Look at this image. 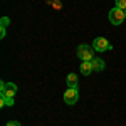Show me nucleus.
I'll return each mask as SVG.
<instances>
[{
    "label": "nucleus",
    "instance_id": "f257e3e1",
    "mask_svg": "<svg viewBox=\"0 0 126 126\" xmlns=\"http://www.w3.org/2000/svg\"><path fill=\"white\" fill-rule=\"evenodd\" d=\"M76 54L81 61H93L94 59V49H91V46H86V44H81L78 49H76Z\"/></svg>",
    "mask_w": 126,
    "mask_h": 126
},
{
    "label": "nucleus",
    "instance_id": "f03ea898",
    "mask_svg": "<svg viewBox=\"0 0 126 126\" xmlns=\"http://www.w3.org/2000/svg\"><path fill=\"white\" fill-rule=\"evenodd\" d=\"M17 94V86L14 82H0V96L3 97H14Z\"/></svg>",
    "mask_w": 126,
    "mask_h": 126
},
{
    "label": "nucleus",
    "instance_id": "7ed1b4c3",
    "mask_svg": "<svg viewBox=\"0 0 126 126\" xmlns=\"http://www.w3.org/2000/svg\"><path fill=\"white\" fill-rule=\"evenodd\" d=\"M125 10L123 9H118V7H114V9L109 10V22L113 24V25H119V24H123V20H125Z\"/></svg>",
    "mask_w": 126,
    "mask_h": 126
},
{
    "label": "nucleus",
    "instance_id": "20e7f679",
    "mask_svg": "<svg viewBox=\"0 0 126 126\" xmlns=\"http://www.w3.org/2000/svg\"><path fill=\"white\" fill-rule=\"evenodd\" d=\"M78 99H79L78 87H69L67 91H64V101H66V104L72 106V104L78 103Z\"/></svg>",
    "mask_w": 126,
    "mask_h": 126
},
{
    "label": "nucleus",
    "instance_id": "39448f33",
    "mask_svg": "<svg viewBox=\"0 0 126 126\" xmlns=\"http://www.w3.org/2000/svg\"><path fill=\"white\" fill-rule=\"evenodd\" d=\"M93 49L97 50V52H104V50H109L111 49V44L104 37H96L94 42H93Z\"/></svg>",
    "mask_w": 126,
    "mask_h": 126
},
{
    "label": "nucleus",
    "instance_id": "423d86ee",
    "mask_svg": "<svg viewBox=\"0 0 126 126\" xmlns=\"http://www.w3.org/2000/svg\"><path fill=\"white\" fill-rule=\"evenodd\" d=\"M79 71H81V74L89 76V74L93 72V64H91V61H82V64L79 66Z\"/></svg>",
    "mask_w": 126,
    "mask_h": 126
},
{
    "label": "nucleus",
    "instance_id": "0eeeda50",
    "mask_svg": "<svg viewBox=\"0 0 126 126\" xmlns=\"http://www.w3.org/2000/svg\"><path fill=\"white\" fill-rule=\"evenodd\" d=\"M91 64H93V71H103L104 69V61L103 59H93L91 61Z\"/></svg>",
    "mask_w": 126,
    "mask_h": 126
},
{
    "label": "nucleus",
    "instance_id": "6e6552de",
    "mask_svg": "<svg viewBox=\"0 0 126 126\" xmlns=\"http://www.w3.org/2000/svg\"><path fill=\"white\" fill-rule=\"evenodd\" d=\"M66 82H67L69 87H78V76L76 74H69L66 78Z\"/></svg>",
    "mask_w": 126,
    "mask_h": 126
},
{
    "label": "nucleus",
    "instance_id": "1a4fd4ad",
    "mask_svg": "<svg viewBox=\"0 0 126 126\" xmlns=\"http://www.w3.org/2000/svg\"><path fill=\"white\" fill-rule=\"evenodd\" d=\"M0 106H14V97H3L2 96Z\"/></svg>",
    "mask_w": 126,
    "mask_h": 126
},
{
    "label": "nucleus",
    "instance_id": "9d476101",
    "mask_svg": "<svg viewBox=\"0 0 126 126\" xmlns=\"http://www.w3.org/2000/svg\"><path fill=\"white\" fill-rule=\"evenodd\" d=\"M116 7L118 9H126V0H116Z\"/></svg>",
    "mask_w": 126,
    "mask_h": 126
},
{
    "label": "nucleus",
    "instance_id": "9b49d317",
    "mask_svg": "<svg viewBox=\"0 0 126 126\" xmlns=\"http://www.w3.org/2000/svg\"><path fill=\"white\" fill-rule=\"evenodd\" d=\"M9 24H10V19L9 17H3V19H2V29H7Z\"/></svg>",
    "mask_w": 126,
    "mask_h": 126
},
{
    "label": "nucleus",
    "instance_id": "f8f14e48",
    "mask_svg": "<svg viewBox=\"0 0 126 126\" xmlns=\"http://www.w3.org/2000/svg\"><path fill=\"white\" fill-rule=\"evenodd\" d=\"M7 126H20V123H19V121H9Z\"/></svg>",
    "mask_w": 126,
    "mask_h": 126
},
{
    "label": "nucleus",
    "instance_id": "ddd939ff",
    "mask_svg": "<svg viewBox=\"0 0 126 126\" xmlns=\"http://www.w3.org/2000/svg\"><path fill=\"white\" fill-rule=\"evenodd\" d=\"M0 37H2V39L5 37V29H2V30H0Z\"/></svg>",
    "mask_w": 126,
    "mask_h": 126
},
{
    "label": "nucleus",
    "instance_id": "4468645a",
    "mask_svg": "<svg viewBox=\"0 0 126 126\" xmlns=\"http://www.w3.org/2000/svg\"><path fill=\"white\" fill-rule=\"evenodd\" d=\"M125 17H126V9H125Z\"/></svg>",
    "mask_w": 126,
    "mask_h": 126
}]
</instances>
